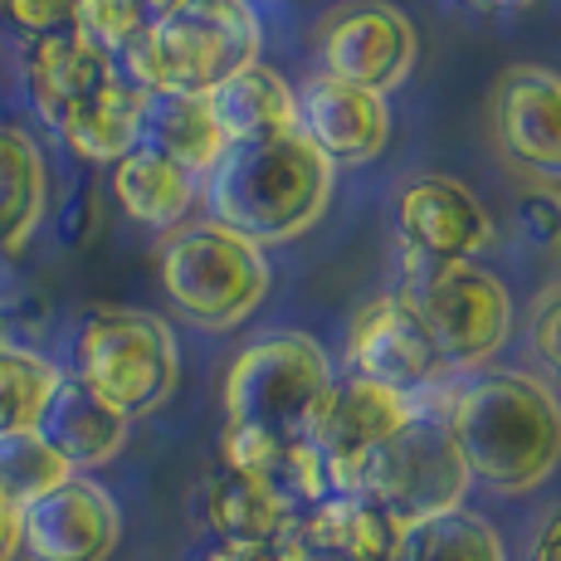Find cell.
I'll return each instance as SVG.
<instances>
[{
    "label": "cell",
    "instance_id": "18",
    "mask_svg": "<svg viewBox=\"0 0 561 561\" xmlns=\"http://www.w3.org/2000/svg\"><path fill=\"white\" fill-rule=\"evenodd\" d=\"M113 79H117L113 59L99 54L93 45H83L73 30L35 39V45L25 49V89H30V103H35L45 127H54L73 103L93 99V93L107 89Z\"/></svg>",
    "mask_w": 561,
    "mask_h": 561
},
{
    "label": "cell",
    "instance_id": "15",
    "mask_svg": "<svg viewBox=\"0 0 561 561\" xmlns=\"http://www.w3.org/2000/svg\"><path fill=\"white\" fill-rule=\"evenodd\" d=\"M298 133L318 147V157L337 167H362L391 142V107L381 93L352 89L328 73H312L298 89Z\"/></svg>",
    "mask_w": 561,
    "mask_h": 561
},
{
    "label": "cell",
    "instance_id": "13",
    "mask_svg": "<svg viewBox=\"0 0 561 561\" xmlns=\"http://www.w3.org/2000/svg\"><path fill=\"white\" fill-rule=\"evenodd\" d=\"M396 225H401V250L420 259H473L479 264L499 240L483 201L455 176L405 181L396 201Z\"/></svg>",
    "mask_w": 561,
    "mask_h": 561
},
{
    "label": "cell",
    "instance_id": "22",
    "mask_svg": "<svg viewBox=\"0 0 561 561\" xmlns=\"http://www.w3.org/2000/svg\"><path fill=\"white\" fill-rule=\"evenodd\" d=\"M49 205V167L25 127H0V254L35 240Z\"/></svg>",
    "mask_w": 561,
    "mask_h": 561
},
{
    "label": "cell",
    "instance_id": "33",
    "mask_svg": "<svg viewBox=\"0 0 561 561\" xmlns=\"http://www.w3.org/2000/svg\"><path fill=\"white\" fill-rule=\"evenodd\" d=\"M533 561H561V513L542 527V537H537V552H533Z\"/></svg>",
    "mask_w": 561,
    "mask_h": 561
},
{
    "label": "cell",
    "instance_id": "23",
    "mask_svg": "<svg viewBox=\"0 0 561 561\" xmlns=\"http://www.w3.org/2000/svg\"><path fill=\"white\" fill-rule=\"evenodd\" d=\"M201 513L205 527L215 533V542H278L294 523V513L274 499L259 479L234 473L225 463H215V473L201 489Z\"/></svg>",
    "mask_w": 561,
    "mask_h": 561
},
{
    "label": "cell",
    "instance_id": "24",
    "mask_svg": "<svg viewBox=\"0 0 561 561\" xmlns=\"http://www.w3.org/2000/svg\"><path fill=\"white\" fill-rule=\"evenodd\" d=\"M196 186L201 181L191 176V171H181L176 161L147 152V147L127 152L113 167L117 205L127 210V220L147 225V230H176L191 215V205H196Z\"/></svg>",
    "mask_w": 561,
    "mask_h": 561
},
{
    "label": "cell",
    "instance_id": "4",
    "mask_svg": "<svg viewBox=\"0 0 561 561\" xmlns=\"http://www.w3.org/2000/svg\"><path fill=\"white\" fill-rule=\"evenodd\" d=\"M401 304L415 312L449 371L489 362L513 332V294L473 259H420L401 250Z\"/></svg>",
    "mask_w": 561,
    "mask_h": 561
},
{
    "label": "cell",
    "instance_id": "35",
    "mask_svg": "<svg viewBox=\"0 0 561 561\" xmlns=\"http://www.w3.org/2000/svg\"><path fill=\"white\" fill-rule=\"evenodd\" d=\"M473 5H489V10H503V5H523V0H473Z\"/></svg>",
    "mask_w": 561,
    "mask_h": 561
},
{
    "label": "cell",
    "instance_id": "10",
    "mask_svg": "<svg viewBox=\"0 0 561 561\" xmlns=\"http://www.w3.org/2000/svg\"><path fill=\"white\" fill-rule=\"evenodd\" d=\"M117 537L123 513L89 473H73L20 508V552L30 561H107L117 552Z\"/></svg>",
    "mask_w": 561,
    "mask_h": 561
},
{
    "label": "cell",
    "instance_id": "27",
    "mask_svg": "<svg viewBox=\"0 0 561 561\" xmlns=\"http://www.w3.org/2000/svg\"><path fill=\"white\" fill-rule=\"evenodd\" d=\"M64 479H73V469L49 449V439L39 430L0 439V499H10L15 508L35 503L39 493L59 489Z\"/></svg>",
    "mask_w": 561,
    "mask_h": 561
},
{
    "label": "cell",
    "instance_id": "20",
    "mask_svg": "<svg viewBox=\"0 0 561 561\" xmlns=\"http://www.w3.org/2000/svg\"><path fill=\"white\" fill-rule=\"evenodd\" d=\"M142 107H147V93H137L133 83L113 79L107 89L93 93V99L73 103L49 133L59 137L73 157L117 167L127 152L142 147Z\"/></svg>",
    "mask_w": 561,
    "mask_h": 561
},
{
    "label": "cell",
    "instance_id": "9",
    "mask_svg": "<svg viewBox=\"0 0 561 561\" xmlns=\"http://www.w3.org/2000/svg\"><path fill=\"white\" fill-rule=\"evenodd\" d=\"M415 54L420 39L405 10L386 5V0H357V5H342L337 15H328V25H322L318 73L386 99L415 69Z\"/></svg>",
    "mask_w": 561,
    "mask_h": 561
},
{
    "label": "cell",
    "instance_id": "8",
    "mask_svg": "<svg viewBox=\"0 0 561 561\" xmlns=\"http://www.w3.org/2000/svg\"><path fill=\"white\" fill-rule=\"evenodd\" d=\"M469 463H463L455 430L445 415L415 410L396 435H386L357 469L362 499H371L376 508L391 517L396 527H415L425 517L463 508L469 493Z\"/></svg>",
    "mask_w": 561,
    "mask_h": 561
},
{
    "label": "cell",
    "instance_id": "7",
    "mask_svg": "<svg viewBox=\"0 0 561 561\" xmlns=\"http://www.w3.org/2000/svg\"><path fill=\"white\" fill-rule=\"evenodd\" d=\"M157 268H161V288H167V298L176 304L181 318H191L196 328L210 332L244 322L268 294L264 250L215 220L171 230L157 254Z\"/></svg>",
    "mask_w": 561,
    "mask_h": 561
},
{
    "label": "cell",
    "instance_id": "14",
    "mask_svg": "<svg viewBox=\"0 0 561 561\" xmlns=\"http://www.w3.org/2000/svg\"><path fill=\"white\" fill-rule=\"evenodd\" d=\"M347 366L357 381L386 386V391H396V396H420L435 376L449 371V366L439 362V352L430 347L415 312L396 294L371 298V304L357 312L352 337H347Z\"/></svg>",
    "mask_w": 561,
    "mask_h": 561
},
{
    "label": "cell",
    "instance_id": "3",
    "mask_svg": "<svg viewBox=\"0 0 561 561\" xmlns=\"http://www.w3.org/2000/svg\"><path fill=\"white\" fill-rule=\"evenodd\" d=\"M264 25L250 0H181L171 15L152 20L113 59L117 79L137 93H215L225 79L259 64Z\"/></svg>",
    "mask_w": 561,
    "mask_h": 561
},
{
    "label": "cell",
    "instance_id": "26",
    "mask_svg": "<svg viewBox=\"0 0 561 561\" xmlns=\"http://www.w3.org/2000/svg\"><path fill=\"white\" fill-rule=\"evenodd\" d=\"M391 561H508L503 557V537L493 533L483 517L473 513H439L415 527H401Z\"/></svg>",
    "mask_w": 561,
    "mask_h": 561
},
{
    "label": "cell",
    "instance_id": "28",
    "mask_svg": "<svg viewBox=\"0 0 561 561\" xmlns=\"http://www.w3.org/2000/svg\"><path fill=\"white\" fill-rule=\"evenodd\" d=\"M142 30L147 15L137 0H73V35L107 59H117Z\"/></svg>",
    "mask_w": 561,
    "mask_h": 561
},
{
    "label": "cell",
    "instance_id": "36",
    "mask_svg": "<svg viewBox=\"0 0 561 561\" xmlns=\"http://www.w3.org/2000/svg\"><path fill=\"white\" fill-rule=\"evenodd\" d=\"M10 342V322H5V312H0V347Z\"/></svg>",
    "mask_w": 561,
    "mask_h": 561
},
{
    "label": "cell",
    "instance_id": "11",
    "mask_svg": "<svg viewBox=\"0 0 561 561\" xmlns=\"http://www.w3.org/2000/svg\"><path fill=\"white\" fill-rule=\"evenodd\" d=\"M415 415V401L410 396H396L386 386H371V381H332L328 401H322L318 420L308 430V445L322 455L328 463V483L332 493H352L357 489V469L362 459L381 445L386 435L405 425Z\"/></svg>",
    "mask_w": 561,
    "mask_h": 561
},
{
    "label": "cell",
    "instance_id": "12",
    "mask_svg": "<svg viewBox=\"0 0 561 561\" xmlns=\"http://www.w3.org/2000/svg\"><path fill=\"white\" fill-rule=\"evenodd\" d=\"M493 137L527 181L561 186V73L513 64L493 89Z\"/></svg>",
    "mask_w": 561,
    "mask_h": 561
},
{
    "label": "cell",
    "instance_id": "19",
    "mask_svg": "<svg viewBox=\"0 0 561 561\" xmlns=\"http://www.w3.org/2000/svg\"><path fill=\"white\" fill-rule=\"evenodd\" d=\"M215 113V127L225 133V142H268V137L298 133V93L288 89L284 73H274L268 64H250L234 79H225L215 93H205Z\"/></svg>",
    "mask_w": 561,
    "mask_h": 561
},
{
    "label": "cell",
    "instance_id": "25",
    "mask_svg": "<svg viewBox=\"0 0 561 561\" xmlns=\"http://www.w3.org/2000/svg\"><path fill=\"white\" fill-rule=\"evenodd\" d=\"M59 381H64V371L45 352L5 342V347H0V439L39 430L45 405Z\"/></svg>",
    "mask_w": 561,
    "mask_h": 561
},
{
    "label": "cell",
    "instance_id": "29",
    "mask_svg": "<svg viewBox=\"0 0 561 561\" xmlns=\"http://www.w3.org/2000/svg\"><path fill=\"white\" fill-rule=\"evenodd\" d=\"M527 352H533L537 366L547 371V381L561 386V284L542 288V298L533 304V318H527Z\"/></svg>",
    "mask_w": 561,
    "mask_h": 561
},
{
    "label": "cell",
    "instance_id": "2",
    "mask_svg": "<svg viewBox=\"0 0 561 561\" xmlns=\"http://www.w3.org/2000/svg\"><path fill=\"white\" fill-rule=\"evenodd\" d=\"M449 430L469 479L493 493H527L561 463V401L547 381L523 371H489L459 391Z\"/></svg>",
    "mask_w": 561,
    "mask_h": 561
},
{
    "label": "cell",
    "instance_id": "1",
    "mask_svg": "<svg viewBox=\"0 0 561 561\" xmlns=\"http://www.w3.org/2000/svg\"><path fill=\"white\" fill-rule=\"evenodd\" d=\"M332 176L337 171L318 157V147L304 133H288L268 142L225 147L201 186L210 220L264 250V244L298 240L328 215Z\"/></svg>",
    "mask_w": 561,
    "mask_h": 561
},
{
    "label": "cell",
    "instance_id": "37",
    "mask_svg": "<svg viewBox=\"0 0 561 561\" xmlns=\"http://www.w3.org/2000/svg\"><path fill=\"white\" fill-rule=\"evenodd\" d=\"M278 547H284V542H278ZM284 557H288V561H312V557H298V552H288V547H284Z\"/></svg>",
    "mask_w": 561,
    "mask_h": 561
},
{
    "label": "cell",
    "instance_id": "21",
    "mask_svg": "<svg viewBox=\"0 0 561 561\" xmlns=\"http://www.w3.org/2000/svg\"><path fill=\"white\" fill-rule=\"evenodd\" d=\"M142 147L205 181L230 142L215 127V113L205 99H196V93H152L142 107Z\"/></svg>",
    "mask_w": 561,
    "mask_h": 561
},
{
    "label": "cell",
    "instance_id": "30",
    "mask_svg": "<svg viewBox=\"0 0 561 561\" xmlns=\"http://www.w3.org/2000/svg\"><path fill=\"white\" fill-rule=\"evenodd\" d=\"M0 15L25 45L73 30V0H0Z\"/></svg>",
    "mask_w": 561,
    "mask_h": 561
},
{
    "label": "cell",
    "instance_id": "32",
    "mask_svg": "<svg viewBox=\"0 0 561 561\" xmlns=\"http://www.w3.org/2000/svg\"><path fill=\"white\" fill-rule=\"evenodd\" d=\"M20 557V508L10 499H0V561Z\"/></svg>",
    "mask_w": 561,
    "mask_h": 561
},
{
    "label": "cell",
    "instance_id": "38",
    "mask_svg": "<svg viewBox=\"0 0 561 561\" xmlns=\"http://www.w3.org/2000/svg\"><path fill=\"white\" fill-rule=\"evenodd\" d=\"M0 127H5V123H0Z\"/></svg>",
    "mask_w": 561,
    "mask_h": 561
},
{
    "label": "cell",
    "instance_id": "6",
    "mask_svg": "<svg viewBox=\"0 0 561 561\" xmlns=\"http://www.w3.org/2000/svg\"><path fill=\"white\" fill-rule=\"evenodd\" d=\"M332 381L337 376L322 342H312L308 332H268L225 371V425L308 439Z\"/></svg>",
    "mask_w": 561,
    "mask_h": 561
},
{
    "label": "cell",
    "instance_id": "31",
    "mask_svg": "<svg viewBox=\"0 0 561 561\" xmlns=\"http://www.w3.org/2000/svg\"><path fill=\"white\" fill-rule=\"evenodd\" d=\"M517 225H523L527 244L537 250H561V196L557 191H533L517 201Z\"/></svg>",
    "mask_w": 561,
    "mask_h": 561
},
{
    "label": "cell",
    "instance_id": "5",
    "mask_svg": "<svg viewBox=\"0 0 561 561\" xmlns=\"http://www.w3.org/2000/svg\"><path fill=\"white\" fill-rule=\"evenodd\" d=\"M181 376L176 332L142 308H99L73 332V381L127 420L152 415L171 401Z\"/></svg>",
    "mask_w": 561,
    "mask_h": 561
},
{
    "label": "cell",
    "instance_id": "16",
    "mask_svg": "<svg viewBox=\"0 0 561 561\" xmlns=\"http://www.w3.org/2000/svg\"><path fill=\"white\" fill-rule=\"evenodd\" d=\"M278 542L312 561H391L401 527L362 493H328L318 508L294 517Z\"/></svg>",
    "mask_w": 561,
    "mask_h": 561
},
{
    "label": "cell",
    "instance_id": "17",
    "mask_svg": "<svg viewBox=\"0 0 561 561\" xmlns=\"http://www.w3.org/2000/svg\"><path fill=\"white\" fill-rule=\"evenodd\" d=\"M39 435L49 439V449L69 463L73 473H89V469H103V463H113L123 455L127 435H133V420L107 401H99L83 381L64 376L45 405Z\"/></svg>",
    "mask_w": 561,
    "mask_h": 561
},
{
    "label": "cell",
    "instance_id": "34",
    "mask_svg": "<svg viewBox=\"0 0 561 561\" xmlns=\"http://www.w3.org/2000/svg\"><path fill=\"white\" fill-rule=\"evenodd\" d=\"M137 5H142L147 25H152V20H161V15H171V10H176V5H181V0H137Z\"/></svg>",
    "mask_w": 561,
    "mask_h": 561
}]
</instances>
